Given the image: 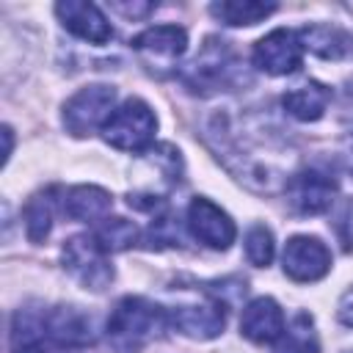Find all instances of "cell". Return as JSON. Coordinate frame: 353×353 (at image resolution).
Wrapping results in <instances>:
<instances>
[{"mask_svg": "<svg viewBox=\"0 0 353 353\" xmlns=\"http://www.w3.org/2000/svg\"><path fill=\"white\" fill-rule=\"evenodd\" d=\"M163 325L165 312L157 303L141 295H124L108 317V339L119 353H138L160 334Z\"/></svg>", "mask_w": 353, "mask_h": 353, "instance_id": "cell-1", "label": "cell"}, {"mask_svg": "<svg viewBox=\"0 0 353 353\" xmlns=\"http://www.w3.org/2000/svg\"><path fill=\"white\" fill-rule=\"evenodd\" d=\"M182 83L188 91L193 94H218L223 88H229L232 83H237L240 77V61L234 55V50L229 47V41H218V39H207V44L201 47V52L182 69Z\"/></svg>", "mask_w": 353, "mask_h": 353, "instance_id": "cell-2", "label": "cell"}, {"mask_svg": "<svg viewBox=\"0 0 353 353\" xmlns=\"http://www.w3.org/2000/svg\"><path fill=\"white\" fill-rule=\"evenodd\" d=\"M99 132L105 143H110L113 149L138 154L146 146H152L154 132H157V116L143 99L130 97L110 113V119L105 121Z\"/></svg>", "mask_w": 353, "mask_h": 353, "instance_id": "cell-3", "label": "cell"}, {"mask_svg": "<svg viewBox=\"0 0 353 353\" xmlns=\"http://www.w3.org/2000/svg\"><path fill=\"white\" fill-rule=\"evenodd\" d=\"M108 256L110 254L94 240V234H74L63 243V251H61V259L69 276L91 292H102L113 281V265Z\"/></svg>", "mask_w": 353, "mask_h": 353, "instance_id": "cell-4", "label": "cell"}, {"mask_svg": "<svg viewBox=\"0 0 353 353\" xmlns=\"http://www.w3.org/2000/svg\"><path fill=\"white\" fill-rule=\"evenodd\" d=\"M116 88L105 83H94L72 94L63 105V127L74 138H85L94 130H102L110 113L116 110Z\"/></svg>", "mask_w": 353, "mask_h": 353, "instance_id": "cell-5", "label": "cell"}, {"mask_svg": "<svg viewBox=\"0 0 353 353\" xmlns=\"http://www.w3.org/2000/svg\"><path fill=\"white\" fill-rule=\"evenodd\" d=\"M254 66L262 69L265 74L281 77V74H292L301 69L303 63V44L298 39V30H287V28H276L268 36H262L254 44Z\"/></svg>", "mask_w": 353, "mask_h": 353, "instance_id": "cell-6", "label": "cell"}, {"mask_svg": "<svg viewBox=\"0 0 353 353\" xmlns=\"http://www.w3.org/2000/svg\"><path fill=\"white\" fill-rule=\"evenodd\" d=\"M185 223H188L190 234H193L201 245H207V248H212V251H226V248L234 243V237H237V226H234V221L229 218V212L221 210L215 201H210V199H204V196H196V199L188 204V218H185Z\"/></svg>", "mask_w": 353, "mask_h": 353, "instance_id": "cell-7", "label": "cell"}, {"mask_svg": "<svg viewBox=\"0 0 353 353\" xmlns=\"http://www.w3.org/2000/svg\"><path fill=\"white\" fill-rule=\"evenodd\" d=\"M281 268L292 281H301V284L320 281L331 270V251L320 237L295 234L284 245Z\"/></svg>", "mask_w": 353, "mask_h": 353, "instance_id": "cell-8", "label": "cell"}, {"mask_svg": "<svg viewBox=\"0 0 353 353\" xmlns=\"http://www.w3.org/2000/svg\"><path fill=\"white\" fill-rule=\"evenodd\" d=\"M336 179L320 168H303L287 182V201L298 215H320L334 204Z\"/></svg>", "mask_w": 353, "mask_h": 353, "instance_id": "cell-9", "label": "cell"}, {"mask_svg": "<svg viewBox=\"0 0 353 353\" xmlns=\"http://www.w3.org/2000/svg\"><path fill=\"white\" fill-rule=\"evenodd\" d=\"M41 336L58 350V353H74L94 342L91 320L77 312L74 306H55L41 314Z\"/></svg>", "mask_w": 353, "mask_h": 353, "instance_id": "cell-10", "label": "cell"}, {"mask_svg": "<svg viewBox=\"0 0 353 353\" xmlns=\"http://www.w3.org/2000/svg\"><path fill=\"white\" fill-rule=\"evenodd\" d=\"M168 323L182 336L207 342V339H215V336L223 334V325H226V303L218 301V298L204 301V303H182V306H176V309L168 312Z\"/></svg>", "mask_w": 353, "mask_h": 353, "instance_id": "cell-11", "label": "cell"}, {"mask_svg": "<svg viewBox=\"0 0 353 353\" xmlns=\"http://www.w3.org/2000/svg\"><path fill=\"white\" fill-rule=\"evenodd\" d=\"M55 17L61 19V25L91 44H108L113 39V28L105 19V14L99 11V6L94 3H83V0H63L55 3Z\"/></svg>", "mask_w": 353, "mask_h": 353, "instance_id": "cell-12", "label": "cell"}, {"mask_svg": "<svg viewBox=\"0 0 353 353\" xmlns=\"http://www.w3.org/2000/svg\"><path fill=\"white\" fill-rule=\"evenodd\" d=\"M284 328H287L284 312H281V306H279L273 298H268V295L254 298V301L243 309V314H240V334H243L245 339L256 342V345L276 342Z\"/></svg>", "mask_w": 353, "mask_h": 353, "instance_id": "cell-13", "label": "cell"}, {"mask_svg": "<svg viewBox=\"0 0 353 353\" xmlns=\"http://www.w3.org/2000/svg\"><path fill=\"white\" fill-rule=\"evenodd\" d=\"M132 47L154 63H174L188 50V33L179 25H154L132 39Z\"/></svg>", "mask_w": 353, "mask_h": 353, "instance_id": "cell-14", "label": "cell"}, {"mask_svg": "<svg viewBox=\"0 0 353 353\" xmlns=\"http://www.w3.org/2000/svg\"><path fill=\"white\" fill-rule=\"evenodd\" d=\"M303 50L314 52L323 61H345L353 55V33L339 25H303L298 30Z\"/></svg>", "mask_w": 353, "mask_h": 353, "instance_id": "cell-15", "label": "cell"}, {"mask_svg": "<svg viewBox=\"0 0 353 353\" xmlns=\"http://www.w3.org/2000/svg\"><path fill=\"white\" fill-rule=\"evenodd\" d=\"M110 207L113 196L99 185H74L63 196V212L72 221L83 223H102L105 218H110Z\"/></svg>", "mask_w": 353, "mask_h": 353, "instance_id": "cell-16", "label": "cell"}, {"mask_svg": "<svg viewBox=\"0 0 353 353\" xmlns=\"http://www.w3.org/2000/svg\"><path fill=\"white\" fill-rule=\"evenodd\" d=\"M328 102H331V88L317 83V80L298 83V85H292L281 97L284 110L292 119H298V121H317V119H323V113L328 110Z\"/></svg>", "mask_w": 353, "mask_h": 353, "instance_id": "cell-17", "label": "cell"}, {"mask_svg": "<svg viewBox=\"0 0 353 353\" xmlns=\"http://www.w3.org/2000/svg\"><path fill=\"white\" fill-rule=\"evenodd\" d=\"M276 11V3H256V0H221L210 6V14L232 28H243V25H256L262 19H268Z\"/></svg>", "mask_w": 353, "mask_h": 353, "instance_id": "cell-18", "label": "cell"}, {"mask_svg": "<svg viewBox=\"0 0 353 353\" xmlns=\"http://www.w3.org/2000/svg\"><path fill=\"white\" fill-rule=\"evenodd\" d=\"M52 215H55V190H39L36 196L28 199L25 204V232L30 243H41L50 229H52Z\"/></svg>", "mask_w": 353, "mask_h": 353, "instance_id": "cell-19", "label": "cell"}, {"mask_svg": "<svg viewBox=\"0 0 353 353\" xmlns=\"http://www.w3.org/2000/svg\"><path fill=\"white\" fill-rule=\"evenodd\" d=\"M273 353H320V342L314 334V323L306 312H298L292 317V323L281 331V336L276 339Z\"/></svg>", "mask_w": 353, "mask_h": 353, "instance_id": "cell-20", "label": "cell"}, {"mask_svg": "<svg viewBox=\"0 0 353 353\" xmlns=\"http://www.w3.org/2000/svg\"><path fill=\"white\" fill-rule=\"evenodd\" d=\"M94 240L108 251V254H116V251H127L138 243V226L127 218H105L97 229H94Z\"/></svg>", "mask_w": 353, "mask_h": 353, "instance_id": "cell-21", "label": "cell"}, {"mask_svg": "<svg viewBox=\"0 0 353 353\" xmlns=\"http://www.w3.org/2000/svg\"><path fill=\"white\" fill-rule=\"evenodd\" d=\"M273 254H276V243H273L270 229L262 223H254L245 232V259L256 268H268L273 262Z\"/></svg>", "mask_w": 353, "mask_h": 353, "instance_id": "cell-22", "label": "cell"}, {"mask_svg": "<svg viewBox=\"0 0 353 353\" xmlns=\"http://www.w3.org/2000/svg\"><path fill=\"white\" fill-rule=\"evenodd\" d=\"M110 8L119 11V14H124V17H130V19H138V17L152 14L154 11V3H113Z\"/></svg>", "mask_w": 353, "mask_h": 353, "instance_id": "cell-23", "label": "cell"}, {"mask_svg": "<svg viewBox=\"0 0 353 353\" xmlns=\"http://www.w3.org/2000/svg\"><path fill=\"white\" fill-rule=\"evenodd\" d=\"M336 317H339L342 325L353 328V287H347V290L342 292V298H339V303H336Z\"/></svg>", "mask_w": 353, "mask_h": 353, "instance_id": "cell-24", "label": "cell"}, {"mask_svg": "<svg viewBox=\"0 0 353 353\" xmlns=\"http://www.w3.org/2000/svg\"><path fill=\"white\" fill-rule=\"evenodd\" d=\"M11 353H58L47 339H25L11 347Z\"/></svg>", "mask_w": 353, "mask_h": 353, "instance_id": "cell-25", "label": "cell"}, {"mask_svg": "<svg viewBox=\"0 0 353 353\" xmlns=\"http://www.w3.org/2000/svg\"><path fill=\"white\" fill-rule=\"evenodd\" d=\"M342 160H345V168L353 174V135H347L342 143Z\"/></svg>", "mask_w": 353, "mask_h": 353, "instance_id": "cell-26", "label": "cell"}, {"mask_svg": "<svg viewBox=\"0 0 353 353\" xmlns=\"http://www.w3.org/2000/svg\"><path fill=\"white\" fill-rule=\"evenodd\" d=\"M3 138H6V149H3V165H6L8 157H11V146H14V138H11V127L8 124L3 127Z\"/></svg>", "mask_w": 353, "mask_h": 353, "instance_id": "cell-27", "label": "cell"}, {"mask_svg": "<svg viewBox=\"0 0 353 353\" xmlns=\"http://www.w3.org/2000/svg\"><path fill=\"white\" fill-rule=\"evenodd\" d=\"M347 353H353V350H347Z\"/></svg>", "mask_w": 353, "mask_h": 353, "instance_id": "cell-28", "label": "cell"}]
</instances>
